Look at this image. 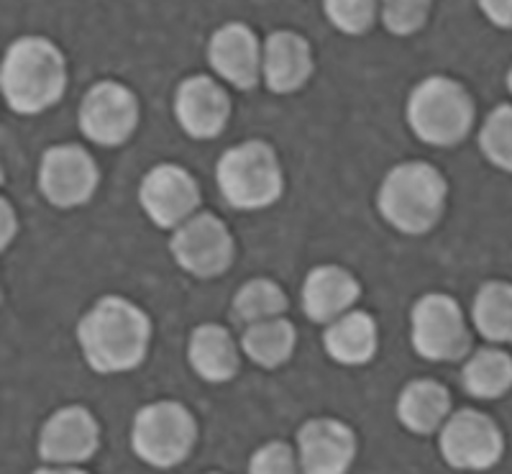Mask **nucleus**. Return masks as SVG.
Segmentation results:
<instances>
[{"label":"nucleus","mask_w":512,"mask_h":474,"mask_svg":"<svg viewBox=\"0 0 512 474\" xmlns=\"http://www.w3.org/2000/svg\"><path fill=\"white\" fill-rule=\"evenodd\" d=\"M323 346H326L328 357L344 367H361V364L372 362L379 346L377 321L367 311L354 308L346 316L328 323Z\"/></svg>","instance_id":"obj_20"},{"label":"nucleus","mask_w":512,"mask_h":474,"mask_svg":"<svg viewBox=\"0 0 512 474\" xmlns=\"http://www.w3.org/2000/svg\"><path fill=\"white\" fill-rule=\"evenodd\" d=\"M507 90L512 93V67H510V72H507Z\"/></svg>","instance_id":"obj_33"},{"label":"nucleus","mask_w":512,"mask_h":474,"mask_svg":"<svg viewBox=\"0 0 512 474\" xmlns=\"http://www.w3.org/2000/svg\"><path fill=\"white\" fill-rule=\"evenodd\" d=\"M67 88V62L54 41L21 36L6 49L0 65V90L8 108L21 116L49 111Z\"/></svg>","instance_id":"obj_2"},{"label":"nucleus","mask_w":512,"mask_h":474,"mask_svg":"<svg viewBox=\"0 0 512 474\" xmlns=\"http://www.w3.org/2000/svg\"><path fill=\"white\" fill-rule=\"evenodd\" d=\"M446 195V177L433 164L402 162L382 177L377 208L379 216L395 231L423 236L441 221L446 211Z\"/></svg>","instance_id":"obj_3"},{"label":"nucleus","mask_w":512,"mask_h":474,"mask_svg":"<svg viewBox=\"0 0 512 474\" xmlns=\"http://www.w3.org/2000/svg\"><path fill=\"white\" fill-rule=\"evenodd\" d=\"M262 49L254 31L236 21L210 36L208 65L236 90H251L262 80Z\"/></svg>","instance_id":"obj_16"},{"label":"nucleus","mask_w":512,"mask_h":474,"mask_svg":"<svg viewBox=\"0 0 512 474\" xmlns=\"http://www.w3.org/2000/svg\"><path fill=\"white\" fill-rule=\"evenodd\" d=\"M16 234V216H13V208H8V200H3V249L8 246V239H13Z\"/></svg>","instance_id":"obj_31"},{"label":"nucleus","mask_w":512,"mask_h":474,"mask_svg":"<svg viewBox=\"0 0 512 474\" xmlns=\"http://www.w3.org/2000/svg\"><path fill=\"white\" fill-rule=\"evenodd\" d=\"M361 295V285L346 267L338 264H320L308 272L303 282V313L313 323H333L336 318L354 311L356 300Z\"/></svg>","instance_id":"obj_17"},{"label":"nucleus","mask_w":512,"mask_h":474,"mask_svg":"<svg viewBox=\"0 0 512 474\" xmlns=\"http://www.w3.org/2000/svg\"><path fill=\"white\" fill-rule=\"evenodd\" d=\"M479 149L497 170L512 172V106L502 103L489 111L479 129Z\"/></svg>","instance_id":"obj_26"},{"label":"nucleus","mask_w":512,"mask_h":474,"mask_svg":"<svg viewBox=\"0 0 512 474\" xmlns=\"http://www.w3.org/2000/svg\"><path fill=\"white\" fill-rule=\"evenodd\" d=\"M472 326L492 346L512 344V282H484L474 295Z\"/></svg>","instance_id":"obj_23"},{"label":"nucleus","mask_w":512,"mask_h":474,"mask_svg":"<svg viewBox=\"0 0 512 474\" xmlns=\"http://www.w3.org/2000/svg\"><path fill=\"white\" fill-rule=\"evenodd\" d=\"M313 75V49L297 31H274L262 49V80L272 93H297Z\"/></svg>","instance_id":"obj_18"},{"label":"nucleus","mask_w":512,"mask_h":474,"mask_svg":"<svg viewBox=\"0 0 512 474\" xmlns=\"http://www.w3.org/2000/svg\"><path fill=\"white\" fill-rule=\"evenodd\" d=\"M410 341L428 362H456L469 357L472 334L459 303L446 293H425L410 313Z\"/></svg>","instance_id":"obj_7"},{"label":"nucleus","mask_w":512,"mask_h":474,"mask_svg":"<svg viewBox=\"0 0 512 474\" xmlns=\"http://www.w3.org/2000/svg\"><path fill=\"white\" fill-rule=\"evenodd\" d=\"M405 113L413 134L431 147H456L474 126L472 95L446 75H431L418 82Z\"/></svg>","instance_id":"obj_5"},{"label":"nucleus","mask_w":512,"mask_h":474,"mask_svg":"<svg viewBox=\"0 0 512 474\" xmlns=\"http://www.w3.org/2000/svg\"><path fill=\"white\" fill-rule=\"evenodd\" d=\"M484 16L500 29H512V0H477Z\"/></svg>","instance_id":"obj_30"},{"label":"nucleus","mask_w":512,"mask_h":474,"mask_svg":"<svg viewBox=\"0 0 512 474\" xmlns=\"http://www.w3.org/2000/svg\"><path fill=\"white\" fill-rule=\"evenodd\" d=\"M295 344V326L285 316L246 326L241 334V354L262 369L282 367L295 352Z\"/></svg>","instance_id":"obj_24"},{"label":"nucleus","mask_w":512,"mask_h":474,"mask_svg":"<svg viewBox=\"0 0 512 474\" xmlns=\"http://www.w3.org/2000/svg\"><path fill=\"white\" fill-rule=\"evenodd\" d=\"M303 474H346L356 459V434L338 418H310L297 431Z\"/></svg>","instance_id":"obj_15"},{"label":"nucleus","mask_w":512,"mask_h":474,"mask_svg":"<svg viewBox=\"0 0 512 474\" xmlns=\"http://www.w3.org/2000/svg\"><path fill=\"white\" fill-rule=\"evenodd\" d=\"M287 311V295L280 285L267 277L244 282L233 298V318L244 326L282 318Z\"/></svg>","instance_id":"obj_25"},{"label":"nucleus","mask_w":512,"mask_h":474,"mask_svg":"<svg viewBox=\"0 0 512 474\" xmlns=\"http://www.w3.org/2000/svg\"><path fill=\"white\" fill-rule=\"evenodd\" d=\"M461 385L472 398L497 400L512 390V357L500 346H484L469 354L461 369Z\"/></svg>","instance_id":"obj_22"},{"label":"nucleus","mask_w":512,"mask_h":474,"mask_svg":"<svg viewBox=\"0 0 512 474\" xmlns=\"http://www.w3.org/2000/svg\"><path fill=\"white\" fill-rule=\"evenodd\" d=\"M451 416V395L436 380H413L397 398V421L410 434L428 436L441 431Z\"/></svg>","instance_id":"obj_21"},{"label":"nucleus","mask_w":512,"mask_h":474,"mask_svg":"<svg viewBox=\"0 0 512 474\" xmlns=\"http://www.w3.org/2000/svg\"><path fill=\"white\" fill-rule=\"evenodd\" d=\"M77 344L98 375H121L144 362L152 344V321L121 295H105L95 300L77 323Z\"/></svg>","instance_id":"obj_1"},{"label":"nucleus","mask_w":512,"mask_h":474,"mask_svg":"<svg viewBox=\"0 0 512 474\" xmlns=\"http://www.w3.org/2000/svg\"><path fill=\"white\" fill-rule=\"evenodd\" d=\"M175 118L190 139H216L231 118V98L213 77L192 75L177 85Z\"/></svg>","instance_id":"obj_14"},{"label":"nucleus","mask_w":512,"mask_h":474,"mask_svg":"<svg viewBox=\"0 0 512 474\" xmlns=\"http://www.w3.org/2000/svg\"><path fill=\"white\" fill-rule=\"evenodd\" d=\"M438 446L448 467L461 469V472H484L502 459L505 436L487 413L464 408L451 413L443 423Z\"/></svg>","instance_id":"obj_8"},{"label":"nucleus","mask_w":512,"mask_h":474,"mask_svg":"<svg viewBox=\"0 0 512 474\" xmlns=\"http://www.w3.org/2000/svg\"><path fill=\"white\" fill-rule=\"evenodd\" d=\"M98 162L80 144L49 147L39 164V190L54 208H80L95 195Z\"/></svg>","instance_id":"obj_11"},{"label":"nucleus","mask_w":512,"mask_h":474,"mask_svg":"<svg viewBox=\"0 0 512 474\" xmlns=\"http://www.w3.org/2000/svg\"><path fill=\"white\" fill-rule=\"evenodd\" d=\"M241 344L231 336V331L218 323H203L192 328L187 341V362L200 380L210 385H221L236 377L239 372Z\"/></svg>","instance_id":"obj_19"},{"label":"nucleus","mask_w":512,"mask_h":474,"mask_svg":"<svg viewBox=\"0 0 512 474\" xmlns=\"http://www.w3.org/2000/svg\"><path fill=\"white\" fill-rule=\"evenodd\" d=\"M433 0H379V18L395 36H410L428 21Z\"/></svg>","instance_id":"obj_28"},{"label":"nucleus","mask_w":512,"mask_h":474,"mask_svg":"<svg viewBox=\"0 0 512 474\" xmlns=\"http://www.w3.org/2000/svg\"><path fill=\"white\" fill-rule=\"evenodd\" d=\"M169 252L187 275L198 280L221 277L233 264V236L226 223L213 213H195L180 229L172 231Z\"/></svg>","instance_id":"obj_9"},{"label":"nucleus","mask_w":512,"mask_h":474,"mask_svg":"<svg viewBox=\"0 0 512 474\" xmlns=\"http://www.w3.org/2000/svg\"><path fill=\"white\" fill-rule=\"evenodd\" d=\"M198 441V421L177 400H157L134 416L131 449L141 462L157 469L177 467L190 457Z\"/></svg>","instance_id":"obj_6"},{"label":"nucleus","mask_w":512,"mask_h":474,"mask_svg":"<svg viewBox=\"0 0 512 474\" xmlns=\"http://www.w3.org/2000/svg\"><path fill=\"white\" fill-rule=\"evenodd\" d=\"M139 203L154 226L175 231L200 213V185L180 164H154L141 177Z\"/></svg>","instance_id":"obj_12"},{"label":"nucleus","mask_w":512,"mask_h":474,"mask_svg":"<svg viewBox=\"0 0 512 474\" xmlns=\"http://www.w3.org/2000/svg\"><path fill=\"white\" fill-rule=\"evenodd\" d=\"M323 11L341 34H367L379 16V0H323Z\"/></svg>","instance_id":"obj_27"},{"label":"nucleus","mask_w":512,"mask_h":474,"mask_svg":"<svg viewBox=\"0 0 512 474\" xmlns=\"http://www.w3.org/2000/svg\"><path fill=\"white\" fill-rule=\"evenodd\" d=\"M216 182L223 200L236 211H262L277 203L285 188L282 164L267 141L251 139L218 157Z\"/></svg>","instance_id":"obj_4"},{"label":"nucleus","mask_w":512,"mask_h":474,"mask_svg":"<svg viewBox=\"0 0 512 474\" xmlns=\"http://www.w3.org/2000/svg\"><path fill=\"white\" fill-rule=\"evenodd\" d=\"M77 123L98 147H121L139 126V100L121 82L100 80L82 98Z\"/></svg>","instance_id":"obj_10"},{"label":"nucleus","mask_w":512,"mask_h":474,"mask_svg":"<svg viewBox=\"0 0 512 474\" xmlns=\"http://www.w3.org/2000/svg\"><path fill=\"white\" fill-rule=\"evenodd\" d=\"M249 474H303V467L290 444L269 441L251 454Z\"/></svg>","instance_id":"obj_29"},{"label":"nucleus","mask_w":512,"mask_h":474,"mask_svg":"<svg viewBox=\"0 0 512 474\" xmlns=\"http://www.w3.org/2000/svg\"><path fill=\"white\" fill-rule=\"evenodd\" d=\"M100 446V426L85 405H67L47 418L39 434V457L54 467L88 462Z\"/></svg>","instance_id":"obj_13"},{"label":"nucleus","mask_w":512,"mask_h":474,"mask_svg":"<svg viewBox=\"0 0 512 474\" xmlns=\"http://www.w3.org/2000/svg\"><path fill=\"white\" fill-rule=\"evenodd\" d=\"M34 474H88V472L77 467H44V469H36Z\"/></svg>","instance_id":"obj_32"}]
</instances>
